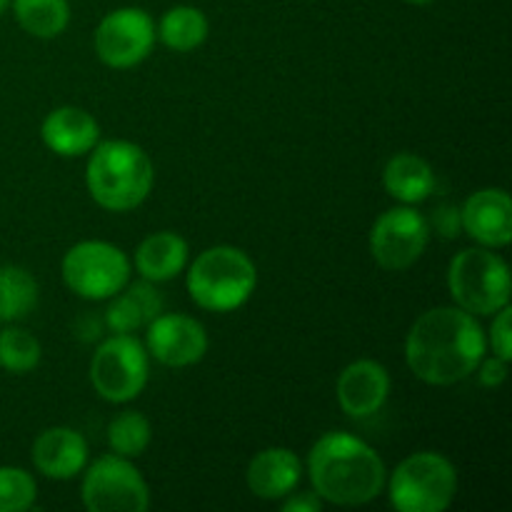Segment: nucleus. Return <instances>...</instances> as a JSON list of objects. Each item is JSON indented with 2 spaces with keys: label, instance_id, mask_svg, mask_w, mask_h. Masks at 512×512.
<instances>
[{
  "label": "nucleus",
  "instance_id": "cd10ccee",
  "mask_svg": "<svg viewBox=\"0 0 512 512\" xmlns=\"http://www.w3.org/2000/svg\"><path fill=\"white\" fill-rule=\"evenodd\" d=\"M433 228L438 230L443 238H458L460 230H463L460 208H455V205H438L433 213Z\"/></svg>",
  "mask_w": 512,
  "mask_h": 512
},
{
  "label": "nucleus",
  "instance_id": "2f4dec72",
  "mask_svg": "<svg viewBox=\"0 0 512 512\" xmlns=\"http://www.w3.org/2000/svg\"><path fill=\"white\" fill-rule=\"evenodd\" d=\"M8 8H10V0H0V15H3Z\"/></svg>",
  "mask_w": 512,
  "mask_h": 512
},
{
  "label": "nucleus",
  "instance_id": "b1692460",
  "mask_svg": "<svg viewBox=\"0 0 512 512\" xmlns=\"http://www.w3.org/2000/svg\"><path fill=\"white\" fill-rule=\"evenodd\" d=\"M150 440H153L150 420L143 413H135V410H125L108 425L110 448H113L115 455H123V458L143 455L148 450Z\"/></svg>",
  "mask_w": 512,
  "mask_h": 512
},
{
  "label": "nucleus",
  "instance_id": "aec40b11",
  "mask_svg": "<svg viewBox=\"0 0 512 512\" xmlns=\"http://www.w3.org/2000/svg\"><path fill=\"white\" fill-rule=\"evenodd\" d=\"M383 185L388 195L405 205L423 203L435 188L433 168L413 153H400L388 160L383 170Z\"/></svg>",
  "mask_w": 512,
  "mask_h": 512
},
{
  "label": "nucleus",
  "instance_id": "ddd939ff",
  "mask_svg": "<svg viewBox=\"0 0 512 512\" xmlns=\"http://www.w3.org/2000/svg\"><path fill=\"white\" fill-rule=\"evenodd\" d=\"M463 230L485 248H505L512 240V203L500 188H483L460 208Z\"/></svg>",
  "mask_w": 512,
  "mask_h": 512
},
{
  "label": "nucleus",
  "instance_id": "20e7f679",
  "mask_svg": "<svg viewBox=\"0 0 512 512\" xmlns=\"http://www.w3.org/2000/svg\"><path fill=\"white\" fill-rule=\"evenodd\" d=\"M188 293L200 308L230 313L248 303L258 285L255 263L233 245H215L203 250L188 268Z\"/></svg>",
  "mask_w": 512,
  "mask_h": 512
},
{
  "label": "nucleus",
  "instance_id": "1a4fd4ad",
  "mask_svg": "<svg viewBox=\"0 0 512 512\" xmlns=\"http://www.w3.org/2000/svg\"><path fill=\"white\" fill-rule=\"evenodd\" d=\"M80 498L90 512H145L148 485L140 470L123 455H103L85 470Z\"/></svg>",
  "mask_w": 512,
  "mask_h": 512
},
{
  "label": "nucleus",
  "instance_id": "c756f323",
  "mask_svg": "<svg viewBox=\"0 0 512 512\" xmlns=\"http://www.w3.org/2000/svg\"><path fill=\"white\" fill-rule=\"evenodd\" d=\"M323 510V498L318 493H298L283 503V512H320Z\"/></svg>",
  "mask_w": 512,
  "mask_h": 512
},
{
  "label": "nucleus",
  "instance_id": "9d476101",
  "mask_svg": "<svg viewBox=\"0 0 512 512\" xmlns=\"http://www.w3.org/2000/svg\"><path fill=\"white\" fill-rule=\"evenodd\" d=\"M430 225L418 210L390 208L375 220L370 230V253L385 270H408L425 253Z\"/></svg>",
  "mask_w": 512,
  "mask_h": 512
},
{
  "label": "nucleus",
  "instance_id": "0eeeda50",
  "mask_svg": "<svg viewBox=\"0 0 512 512\" xmlns=\"http://www.w3.org/2000/svg\"><path fill=\"white\" fill-rule=\"evenodd\" d=\"M63 280L85 300H108L130 283V260L118 245L83 240L63 258Z\"/></svg>",
  "mask_w": 512,
  "mask_h": 512
},
{
  "label": "nucleus",
  "instance_id": "a211bd4d",
  "mask_svg": "<svg viewBox=\"0 0 512 512\" xmlns=\"http://www.w3.org/2000/svg\"><path fill=\"white\" fill-rule=\"evenodd\" d=\"M163 313V298L153 288L150 280L125 285L120 293L113 295V303L105 310V325L113 333H135L140 328H148L153 318Z\"/></svg>",
  "mask_w": 512,
  "mask_h": 512
},
{
  "label": "nucleus",
  "instance_id": "423d86ee",
  "mask_svg": "<svg viewBox=\"0 0 512 512\" xmlns=\"http://www.w3.org/2000/svg\"><path fill=\"white\" fill-rule=\"evenodd\" d=\"M388 493L400 512H443L458 493V470L440 453H415L395 468Z\"/></svg>",
  "mask_w": 512,
  "mask_h": 512
},
{
  "label": "nucleus",
  "instance_id": "f257e3e1",
  "mask_svg": "<svg viewBox=\"0 0 512 512\" xmlns=\"http://www.w3.org/2000/svg\"><path fill=\"white\" fill-rule=\"evenodd\" d=\"M488 340L463 308H433L420 315L405 338V363L428 385H453L475 373Z\"/></svg>",
  "mask_w": 512,
  "mask_h": 512
},
{
  "label": "nucleus",
  "instance_id": "f3484780",
  "mask_svg": "<svg viewBox=\"0 0 512 512\" xmlns=\"http://www.w3.org/2000/svg\"><path fill=\"white\" fill-rule=\"evenodd\" d=\"M303 463L288 448H268L255 455L248 465V488L260 500H283L298 488Z\"/></svg>",
  "mask_w": 512,
  "mask_h": 512
},
{
  "label": "nucleus",
  "instance_id": "4be33fe9",
  "mask_svg": "<svg viewBox=\"0 0 512 512\" xmlns=\"http://www.w3.org/2000/svg\"><path fill=\"white\" fill-rule=\"evenodd\" d=\"M15 20L33 38H58L70 23L68 0H10Z\"/></svg>",
  "mask_w": 512,
  "mask_h": 512
},
{
  "label": "nucleus",
  "instance_id": "6ab92c4d",
  "mask_svg": "<svg viewBox=\"0 0 512 512\" xmlns=\"http://www.w3.org/2000/svg\"><path fill=\"white\" fill-rule=\"evenodd\" d=\"M188 265V243L178 233L160 230L148 235L135 250V268L150 283H165L180 275Z\"/></svg>",
  "mask_w": 512,
  "mask_h": 512
},
{
  "label": "nucleus",
  "instance_id": "412c9836",
  "mask_svg": "<svg viewBox=\"0 0 512 512\" xmlns=\"http://www.w3.org/2000/svg\"><path fill=\"white\" fill-rule=\"evenodd\" d=\"M155 33L175 53H190L208 38V18L193 5H178L160 18Z\"/></svg>",
  "mask_w": 512,
  "mask_h": 512
},
{
  "label": "nucleus",
  "instance_id": "6e6552de",
  "mask_svg": "<svg viewBox=\"0 0 512 512\" xmlns=\"http://www.w3.org/2000/svg\"><path fill=\"white\" fill-rule=\"evenodd\" d=\"M148 350L130 333L105 340L90 360V383L108 403H130L148 383Z\"/></svg>",
  "mask_w": 512,
  "mask_h": 512
},
{
  "label": "nucleus",
  "instance_id": "bb28decb",
  "mask_svg": "<svg viewBox=\"0 0 512 512\" xmlns=\"http://www.w3.org/2000/svg\"><path fill=\"white\" fill-rule=\"evenodd\" d=\"M512 310L510 305H505L503 310H498L493 318V328H490V345H493V355L503 360H512Z\"/></svg>",
  "mask_w": 512,
  "mask_h": 512
},
{
  "label": "nucleus",
  "instance_id": "a878e982",
  "mask_svg": "<svg viewBox=\"0 0 512 512\" xmlns=\"http://www.w3.org/2000/svg\"><path fill=\"white\" fill-rule=\"evenodd\" d=\"M38 485L23 468H0V512H25L35 505Z\"/></svg>",
  "mask_w": 512,
  "mask_h": 512
},
{
  "label": "nucleus",
  "instance_id": "2eb2a0df",
  "mask_svg": "<svg viewBox=\"0 0 512 512\" xmlns=\"http://www.w3.org/2000/svg\"><path fill=\"white\" fill-rule=\"evenodd\" d=\"M33 463L45 478L70 480L88 463V443L73 428H48L35 438Z\"/></svg>",
  "mask_w": 512,
  "mask_h": 512
},
{
  "label": "nucleus",
  "instance_id": "7ed1b4c3",
  "mask_svg": "<svg viewBox=\"0 0 512 512\" xmlns=\"http://www.w3.org/2000/svg\"><path fill=\"white\" fill-rule=\"evenodd\" d=\"M155 170L148 153L130 140H105L90 153L85 168L88 193L100 208L125 213L148 198Z\"/></svg>",
  "mask_w": 512,
  "mask_h": 512
},
{
  "label": "nucleus",
  "instance_id": "f8f14e48",
  "mask_svg": "<svg viewBox=\"0 0 512 512\" xmlns=\"http://www.w3.org/2000/svg\"><path fill=\"white\" fill-rule=\"evenodd\" d=\"M145 350L168 368H188L208 353V333L188 315L160 313L148 323Z\"/></svg>",
  "mask_w": 512,
  "mask_h": 512
},
{
  "label": "nucleus",
  "instance_id": "f03ea898",
  "mask_svg": "<svg viewBox=\"0 0 512 512\" xmlns=\"http://www.w3.org/2000/svg\"><path fill=\"white\" fill-rule=\"evenodd\" d=\"M308 475L323 503L358 508L385 488V463L350 433H325L308 455Z\"/></svg>",
  "mask_w": 512,
  "mask_h": 512
},
{
  "label": "nucleus",
  "instance_id": "9b49d317",
  "mask_svg": "<svg viewBox=\"0 0 512 512\" xmlns=\"http://www.w3.org/2000/svg\"><path fill=\"white\" fill-rule=\"evenodd\" d=\"M155 35L153 18L143 8H118L100 20L95 30V53L110 68H133L148 58Z\"/></svg>",
  "mask_w": 512,
  "mask_h": 512
},
{
  "label": "nucleus",
  "instance_id": "5701e85b",
  "mask_svg": "<svg viewBox=\"0 0 512 512\" xmlns=\"http://www.w3.org/2000/svg\"><path fill=\"white\" fill-rule=\"evenodd\" d=\"M38 305V283L33 275L18 265L0 268V320L15 323L33 313Z\"/></svg>",
  "mask_w": 512,
  "mask_h": 512
},
{
  "label": "nucleus",
  "instance_id": "dca6fc26",
  "mask_svg": "<svg viewBox=\"0 0 512 512\" xmlns=\"http://www.w3.org/2000/svg\"><path fill=\"white\" fill-rule=\"evenodd\" d=\"M40 135L53 153L63 155V158H78V155L90 153L98 145L100 128L98 120L88 110L63 105V108L48 113Z\"/></svg>",
  "mask_w": 512,
  "mask_h": 512
},
{
  "label": "nucleus",
  "instance_id": "7c9ffc66",
  "mask_svg": "<svg viewBox=\"0 0 512 512\" xmlns=\"http://www.w3.org/2000/svg\"><path fill=\"white\" fill-rule=\"evenodd\" d=\"M405 3H410V5H428V3H433V0H405Z\"/></svg>",
  "mask_w": 512,
  "mask_h": 512
},
{
  "label": "nucleus",
  "instance_id": "393cba45",
  "mask_svg": "<svg viewBox=\"0 0 512 512\" xmlns=\"http://www.w3.org/2000/svg\"><path fill=\"white\" fill-rule=\"evenodd\" d=\"M40 363V343L23 328H5L0 333V368L13 375L30 373Z\"/></svg>",
  "mask_w": 512,
  "mask_h": 512
},
{
  "label": "nucleus",
  "instance_id": "c85d7f7f",
  "mask_svg": "<svg viewBox=\"0 0 512 512\" xmlns=\"http://www.w3.org/2000/svg\"><path fill=\"white\" fill-rule=\"evenodd\" d=\"M480 385L483 388H498V385L505 383V378H508V360L498 358V355H493V358H483L480 360Z\"/></svg>",
  "mask_w": 512,
  "mask_h": 512
},
{
  "label": "nucleus",
  "instance_id": "4468645a",
  "mask_svg": "<svg viewBox=\"0 0 512 512\" xmlns=\"http://www.w3.org/2000/svg\"><path fill=\"white\" fill-rule=\"evenodd\" d=\"M390 375L375 360H355L338 378V403L350 418H370L385 405Z\"/></svg>",
  "mask_w": 512,
  "mask_h": 512
},
{
  "label": "nucleus",
  "instance_id": "39448f33",
  "mask_svg": "<svg viewBox=\"0 0 512 512\" xmlns=\"http://www.w3.org/2000/svg\"><path fill=\"white\" fill-rule=\"evenodd\" d=\"M448 288L458 308L470 315H495L510 305L508 263L493 250H460L450 263Z\"/></svg>",
  "mask_w": 512,
  "mask_h": 512
}]
</instances>
